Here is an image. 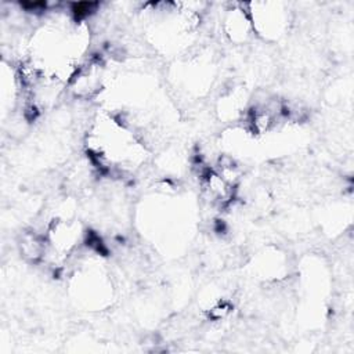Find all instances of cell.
Returning <instances> with one entry per match:
<instances>
[{"mask_svg": "<svg viewBox=\"0 0 354 354\" xmlns=\"http://www.w3.org/2000/svg\"><path fill=\"white\" fill-rule=\"evenodd\" d=\"M225 25H227V35L230 36L231 40L241 43L243 41L250 32V21L248 19V17H245L243 11L236 10L232 11L228 18L225 19Z\"/></svg>", "mask_w": 354, "mask_h": 354, "instance_id": "obj_1", "label": "cell"}]
</instances>
